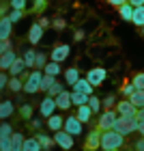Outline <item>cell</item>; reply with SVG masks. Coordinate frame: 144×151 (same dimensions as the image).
<instances>
[{"label": "cell", "mask_w": 144, "mask_h": 151, "mask_svg": "<svg viewBox=\"0 0 144 151\" xmlns=\"http://www.w3.org/2000/svg\"><path fill=\"white\" fill-rule=\"evenodd\" d=\"M125 138L127 136H123L116 129H106L101 132V151H118L125 145Z\"/></svg>", "instance_id": "1"}, {"label": "cell", "mask_w": 144, "mask_h": 151, "mask_svg": "<svg viewBox=\"0 0 144 151\" xmlns=\"http://www.w3.org/2000/svg\"><path fill=\"white\" fill-rule=\"evenodd\" d=\"M138 116H125V114H118V119H116V125L114 129L116 132H120L123 136H129V134H133V132H138Z\"/></svg>", "instance_id": "2"}, {"label": "cell", "mask_w": 144, "mask_h": 151, "mask_svg": "<svg viewBox=\"0 0 144 151\" xmlns=\"http://www.w3.org/2000/svg\"><path fill=\"white\" fill-rule=\"evenodd\" d=\"M41 80H43V69H32L28 73V78L24 80V93L35 95L41 91Z\"/></svg>", "instance_id": "3"}, {"label": "cell", "mask_w": 144, "mask_h": 151, "mask_svg": "<svg viewBox=\"0 0 144 151\" xmlns=\"http://www.w3.org/2000/svg\"><path fill=\"white\" fill-rule=\"evenodd\" d=\"M116 119H118V112L116 110H108L106 112H101L99 114V129H114V125H116Z\"/></svg>", "instance_id": "4"}, {"label": "cell", "mask_w": 144, "mask_h": 151, "mask_svg": "<svg viewBox=\"0 0 144 151\" xmlns=\"http://www.w3.org/2000/svg\"><path fill=\"white\" fill-rule=\"evenodd\" d=\"M73 138H75V136L69 134V132H65V129H58V132H54V142H56L60 149H65V151L73 149Z\"/></svg>", "instance_id": "5"}, {"label": "cell", "mask_w": 144, "mask_h": 151, "mask_svg": "<svg viewBox=\"0 0 144 151\" xmlns=\"http://www.w3.org/2000/svg\"><path fill=\"white\" fill-rule=\"evenodd\" d=\"M101 132H103V129H91V134L86 136V142H84V151L101 149Z\"/></svg>", "instance_id": "6"}, {"label": "cell", "mask_w": 144, "mask_h": 151, "mask_svg": "<svg viewBox=\"0 0 144 151\" xmlns=\"http://www.w3.org/2000/svg\"><path fill=\"white\" fill-rule=\"evenodd\" d=\"M56 108H58V106H56V97H52V95H45L43 101H41V106H39V114L47 119V116H52L54 112H56Z\"/></svg>", "instance_id": "7"}, {"label": "cell", "mask_w": 144, "mask_h": 151, "mask_svg": "<svg viewBox=\"0 0 144 151\" xmlns=\"http://www.w3.org/2000/svg\"><path fill=\"white\" fill-rule=\"evenodd\" d=\"M86 78H88V82H91L93 86H99V84H103V82H106L108 71L103 69V67H93V69L86 73Z\"/></svg>", "instance_id": "8"}, {"label": "cell", "mask_w": 144, "mask_h": 151, "mask_svg": "<svg viewBox=\"0 0 144 151\" xmlns=\"http://www.w3.org/2000/svg\"><path fill=\"white\" fill-rule=\"evenodd\" d=\"M69 54H71V47L67 45V43H60V45H54V50L50 54V60H56V63H63V60L69 58Z\"/></svg>", "instance_id": "9"}, {"label": "cell", "mask_w": 144, "mask_h": 151, "mask_svg": "<svg viewBox=\"0 0 144 151\" xmlns=\"http://www.w3.org/2000/svg\"><path fill=\"white\" fill-rule=\"evenodd\" d=\"M116 112L125 114V116H133L135 112H138V108L133 106V101L129 99V97H123L120 101H116Z\"/></svg>", "instance_id": "10"}, {"label": "cell", "mask_w": 144, "mask_h": 151, "mask_svg": "<svg viewBox=\"0 0 144 151\" xmlns=\"http://www.w3.org/2000/svg\"><path fill=\"white\" fill-rule=\"evenodd\" d=\"M82 125H84V123H82L78 116H67L65 119V132H69V134H73V136H80L82 134Z\"/></svg>", "instance_id": "11"}, {"label": "cell", "mask_w": 144, "mask_h": 151, "mask_svg": "<svg viewBox=\"0 0 144 151\" xmlns=\"http://www.w3.org/2000/svg\"><path fill=\"white\" fill-rule=\"evenodd\" d=\"M26 69H28V67H26L24 56H17V58H15V63H13V65H11V69H9V76H22V78L26 80V78H28Z\"/></svg>", "instance_id": "12"}, {"label": "cell", "mask_w": 144, "mask_h": 151, "mask_svg": "<svg viewBox=\"0 0 144 151\" xmlns=\"http://www.w3.org/2000/svg\"><path fill=\"white\" fill-rule=\"evenodd\" d=\"M43 32H45V28H43L39 22H35V24L30 26V30H28V41H30L32 45H37L39 41L43 39Z\"/></svg>", "instance_id": "13"}, {"label": "cell", "mask_w": 144, "mask_h": 151, "mask_svg": "<svg viewBox=\"0 0 144 151\" xmlns=\"http://www.w3.org/2000/svg\"><path fill=\"white\" fill-rule=\"evenodd\" d=\"M56 106H58V110H69V108H73L71 91H63L60 95H56Z\"/></svg>", "instance_id": "14"}, {"label": "cell", "mask_w": 144, "mask_h": 151, "mask_svg": "<svg viewBox=\"0 0 144 151\" xmlns=\"http://www.w3.org/2000/svg\"><path fill=\"white\" fill-rule=\"evenodd\" d=\"M15 58H17V54L13 52V50H6L4 54H0V69H2V71H9L11 65L15 63Z\"/></svg>", "instance_id": "15"}, {"label": "cell", "mask_w": 144, "mask_h": 151, "mask_svg": "<svg viewBox=\"0 0 144 151\" xmlns=\"http://www.w3.org/2000/svg\"><path fill=\"white\" fill-rule=\"evenodd\" d=\"M11 30H13V22H11L9 13H6L4 17H0V39H9Z\"/></svg>", "instance_id": "16"}, {"label": "cell", "mask_w": 144, "mask_h": 151, "mask_svg": "<svg viewBox=\"0 0 144 151\" xmlns=\"http://www.w3.org/2000/svg\"><path fill=\"white\" fill-rule=\"evenodd\" d=\"M93 114H95V112H93V108L88 106V104L75 108V116H78L82 123H91V116H93Z\"/></svg>", "instance_id": "17"}, {"label": "cell", "mask_w": 144, "mask_h": 151, "mask_svg": "<svg viewBox=\"0 0 144 151\" xmlns=\"http://www.w3.org/2000/svg\"><path fill=\"white\" fill-rule=\"evenodd\" d=\"M47 127H50V132L54 134V132H58V129H63L65 127V119L60 114H56L54 112L52 116H47Z\"/></svg>", "instance_id": "18"}, {"label": "cell", "mask_w": 144, "mask_h": 151, "mask_svg": "<svg viewBox=\"0 0 144 151\" xmlns=\"http://www.w3.org/2000/svg\"><path fill=\"white\" fill-rule=\"evenodd\" d=\"M71 88H73V91H82V93H86V95H93V88H95V86L88 82V78H80Z\"/></svg>", "instance_id": "19"}, {"label": "cell", "mask_w": 144, "mask_h": 151, "mask_svg": "<svg viewBox=\"0 0 144 151\" xmlns=\"http://www.w3.org/2000/svg\"><path fill=\"white\" fill-rule=\"evenodd\" d=\"M6 88L13 93H19V91H24V78L22 76H11L9 78V84H6Z\"/></svg>", "instance_id": "20"}, {"label": "cell", "mask_w": 144, "mask_h": 151, "mask_svg": "<svg viewBox=\"0 0 144 151\" xmlns=\"http://www.w3.org/2000/svg\"><path fill=\"white\" fill-rule=\"evenodd\" d=\"M15 112V108H13V101L11 99H4V101H0V119H9V116Z\"/></svg>", "instance_id": "21"}, {"label": "cell", "mask_w": 144, "mask_h": 151, "mask_svg": "<svg viewBox=\"0 0 144 151\" xmlns=\"http://www.w3.org/2000/svg\"><path fill=\"white\" fill-rule=\"evenodd\" d=\"M133 11H135V6H133L131 2H127V4L118 6V15L125 19V22H131V19H133Z\"/></svg>", "instance_id": "22"}, {"label": "cell", "mask_w": 144, "mask_h": 151, "mask_svg": "<svg viewBox=\"0 0 144 151\" xmlns=\"http://www.w3.org/2000/svg\"><path fill=\"white\" fill-rule=\"evenodd\" d=\"M88 97H91V95H86V93H82V91H71V101H73L75 108L88 104Z\"/></svg>", "instance_id": "23"}, {"label": "cell", "mask_w": 144, "mask_h": 151, "mask_svg": "<svg viewBox=\"0 0 144 151\" xmlns=\"http://www.w3.org/2000/svg\"><path fill=\"white\" fill-rule=\"evenodd\" d=\"M37 140L41 142V147H43V151H50L56 142H54V136H47V134H43V132H39L37 134Z\"/></svg>", "instance_id": "24"}, {"label": "cell", "mask_w": 144, "mask_h": 151, "mask_svg": "<svg viewBox=\"0 0 144 151\" xmlns=\"http://www.w3.org/2000/svg\"><path fill=\"white\" fill-rule=\"evenodd\" d=\"M80 78H82V76H80V69H78V67H69V69L65 71V80H67V84H71V86H73Z\"/></svg>", "instance_id": "25"}, {"label": "cell", "mask_w": 144, "mask_h": 151, "mask_svg": "<svg viewBox=\"0 0 144 151\" xmlns=\"http://www.w3.org/2000/svg\"><path fill=\"white\" fill-rule=\"evenodd\" d=\"M22 151H43V147H41V142L37 140V136H35V138H26L24 140Z\"/></svg>", "instance_id": "26"}, {"label": "cell", "mask_w": 144, "mask_h": 151, "mask_svg": "<svg viewBox=\"0 0 144 151\" xmlns=\"http://www.w3.org/2000/svg\"><path fill=\"white\" fill-rule=\"evenodd\" d=\"M24 60H26V67L35 69V63H37V50L35 47H28V50L24 52Z\"/></svg>", "instance_id": "27"}, {"label": "cell", "mask_w": 144, "mask_h": 151, "mask_svg": "<svg viewBox=\"0 0 144 151\" xmlns=\"http://www.w3.org/2000/svg\"><path fill=\"white\" fill-rule=\"evenodd\" d=\"M54 82H56V76H50V73H45V71H43V80H41V91L47 93V91L52 88Z\"/></svg>", "instance_id": "28"}, {"label": "cell", "mask_w": 144, "mask_h": 151, "mask_svg": "<svg viewBox=\"0 0 144 151\" xmlns=\"http://www.w3.org/2000/svg\"><path fill=\"white\" fill-rule=\"evenodd\" d=\"M129 99L133 101L135 108H144V88H135V93H133Z\"/></svg>", "instance_id": "29"}, {"label": "cell", "mask_w": 144, "mask_h": 151, "mask_svg": "<svg viewBox=\"0 0 144 151\" xmlns=\"http://www.w3.org/2000/svg\"><path fill=\"white\" fill-rule=\"evenodd\" d=\"M131 24H135V26H144V4L142 6H135V11H133V19H131Z\"/></svg>", "instance_id": "30"}, {"label": "cell", "mask_w": 144, "mask_h": 151, "mask_svg": "<svg viewBox=\"0 0 144 151\" xmlns=\"http://www.w3.org/2000/svg\"><path fill=\"white\" fill-rule=\"evenodd\" d=\"M43 71H45V73H50V76H58V73H63V69H60V63H56V60H50V63L43 67Z\"/></svg>", "instance_id": "31"}, {"label": "cell", "mask_w": 144, "mask_h": 151, "mask_svg": "<svg viewBox=\"0 0 144 151\" xmlns=\"http://www.w3.org/2000/svg\"><path fill=\"white\" fill-rule=\"evenodd\" d=\"M11 140H13V151H22V147H24V140H26L22 134H19V132H13Z\"/></svg>", "instance_id": "32"}, {"label": "cell", "mask_w": 144, "mask_h": 151, "mask_svg": "<svg viewBox=\"0 0 144 151\" xmlns=\"http://www.w3.org/2000/svg\"><path fill=\"white\" fill-rule=\"evenodd\" d=\"M24 15H26V11H22V9H11V11H9V17H11V22H13V24L22 22Z\"/></svg>", "instance_id": "33"}, {"label": "cell", "mask_w": 144, "mask_h": 151, "mask_svg": "<svg viewBox=\"0 0 144 151\" xmlns=\"http://www.w3.org/2000/svg\"><path fill=\"white\" fill-rule=\"evenodd\" d=\"M50 63V56L43 52H37V63H35V69H43V67Z\"/></svg>", "instance_id": "34"}, {"label": "cell", "mask_w": 144, "mask_h": 151, "mask_svg": "<svg viewBox=\"0 0 144 151\" xmlns=\"http://www.w3.org/2000/svg\"><path fill=\"white\" fill-rule=\"evenodd\" d=\"M120 93H123V97H131L135 93V84L133 82H125V84L120 86Z\"/></svg>", "instance_id": "35"}, {"label": "cell", "mask_w": 144, "mask_h": 151, "mask_svg": "<svg viewBox=\"0 0 144 151\" xmlns=\"http://www.w3.org/2000/svg\"><path fill=\"white\" fill-rule=\"evenodd\" d=\"M19 114H22L24 121H30V119H32V106H30V104H22V108H19Z\"/></svg>", "instance_id": "36"}, {"label": "cell", "mask_w": 144, "mask_h": 151, "mask_svg": "<svg viewBox=\"0 0 144 151\" xmlns=\"http://www.w3.org/2000/svg\"><path fill=\"white\" fill-rule=\"evenodd\" d=\"M88 106L93 108V112H99L103 104H101V99L97 97V95H91V97H88Z\"/></svg>", "instance_id": "37"}, {"label": "cell", "mask_w": 144, "mask_h": 151, "mask_svg": "<svg viewBox=\"0 0 144 151\" xmlns=\"http://www.w3.org/2000/svg\"><path fill=\"white\" fill-rule=\"evenodd\" d=\"M0 149H2V151H13L11 136H0Z\"/></svg>", "instance_id": "38"}, {"label": "cell", "mask_w": 144, "mask_h": 151, "mask_svg": "<svg viewBox=\"0 0 144 151\" xmlns=\"http://www.w3.org/2000/svg\"><path fill=\"white\" fill-rule=\"evenodd\" d=\"M63 91H65V84H60V82L56 80V82H54V84H52V88H50V91H47V95H52V97H56V95H60Z\"/></svg>", "instance_id": "39"}, {"label": "cell", "mask_w": 144, "mask_h": 151, "mask_svg": "<svg viewBox=\"0 0 144 151\" xmlns=\"http://www.w3.org/2000/svg\"><path fill=\"white\" fill-rule=\"evenodd\" d=\"M0 136H13V127H11V123H6V121L0 123Z\"/></svg>", "instance_id": "40"}, {"label": "cell", "mask_w": 144, "mask_h": 151, "mask_svg": "<svg viewBox=\"0 0 144 151\" xmlns=\"http://www.w3.org/2000/svg\"><path fill=\"white\" fill-rule=\"evenodd\" d=\"M101 104H103V108H116V97L114 95H108V97L101 99Z\"/></svg>", "instance_id": "41"}, {"label": "cell", "mask_w": 144, "mask_h": 151, "mask_svg": "<svg viewBox=\"0 0 144 151\" xmlns=\"http://www.w3.org/2000/svg\"><path fill=\"white\" fill-rule=\"evenodd\" d=\"M26 4H28V0H11V9H22V11H26Z\"/></svg>", "instance_id": "42"}, {"label": "cell", "mask_w": 144, "mask_h": 151, "mask_svg": "<svg viewBox=\"0 0 144 151\" xmlns=\"http://www.w3.org/2000/svg\"><path fill=\"white\" fill-rule=\"evenodd\" d=\"M9 78H11V76H6L2 69H0V91H4V88H6V84H9Z\"/></svg>", "instance_id": "43"}, {"label": "cell", "mask_w": 144, "mask_h": 151, "mask_svg": "<svg viewBox=\"0 0 144 151\" xmlns=\"http://www.w3.org/2000/svg\"><path fill=\"white\" fill-rule=\"evenodd\" d=\"M133 84H135V88H144V73H135L133 76Z\"/></svg>", "instance_id": "44"}, {"label": "cell", "mask_w": 144, "mask_h": 151, "mask_svg": "<svg viewBox=\"0 0 144 151\" xmlns=\"http://www.w3.org/2000/svg\"><path fill=\"white\" fill-rule=\"evenodd\" d=\"M52 26H54L56 30H63L65 26H67V22H65L63 17H56V19H52Z\"/></svg>", "instance_id": "45"}, {"label": "cell", "mask_w": 144, "mask_h": 151, "mask_svg": "<svg viewBox=\"0 0 144 151\" xmlns=\"http://www.w3.org/2000/svg\"><path fill=\"white\" fill-rule=\"evenodd\" d=\"M6 50H11V43H9V39H0V54H4Z\"/></svg>", "instance_id": "46"}, {"label": "cell", "mask_w": 144, "mask_h": 151, "mask_svg": "<svg viewBox=\"0 0 144 151\" xmlns=\"http://www.w3.org/2000/svg\"><path fill=\"white\" fill-rule=\"evenodd\" d=\"M133 149L135 151H144V136H140L138 140H133Z\"/></svg>", "instance_id": "47"}, {"label": "cell", "mask_w": 144, "mask_h": 151, "mask_svg": "<svg viewBox=\"0 0 144 151\" xmlns=\"http://www.w3.org/2000/svg\"><path fill=\"white\" fill-rule=\"evenodd\" d=\"M30 127H32V129H37V132H39V129L43 127V121H41V119H30Z\"/></svg>", "instance_id": "48"}, {"label": "cell", "mask_w": 144, "mask_h": 151, "mask_svg": "<svg viewBox=\"0 0 144 151\" xmlns=\"http://www.w3.org/2000/svg\"><path fill=\"white\" fill-rule=\"evenodd\" d=\"M129 0H108V4H112V6H116V9H118V6H123V4H127Z\"/></svg>", "instance_id": "49"}, {"label": "cell", "mask_w": 144, "mask_h": 151, "mask_svg": "<svg viewBox=\"0 0 144 151\" xmlns=\"http://www.w3.org/2000/svg\"><path fill=\"white\" fill-rule=\"evenodd\" d=\"M32 9H35V11H41V9H45V0H35Z\"/></svg>", "instance_id": "50"}, {"label": "cell", "mask_w": 144, "mask_h": 151, "mask_svg": "<svg viewBox=\"0 0 144 151\" xmlns=\"http://www.w3.org/2000/svg\"><path fill=\"white\" fill-rule=\"evenodd\" d=\"M73 37H75L73 41H84V37H86V32H84V30H75V35H73Z\"/></svg>", "instance_id": "51"}, {"label": "cell", "mask_w": 144, "mask_h": 151, "mask_svg": "<svg viewBox=\"0 0 144 151\" xmlns=\"http://www.w3.org/2000/svg\"><path fill=\"white\" fill-rule=\"evenodd\" d=\"M39 24L43 26V28H47V26L52 24V19H47V17H41V19H39Z\"/></svg>", "instance_id": "52"}, {"label": "cell", "mask_w": 144, "mask_h": 151, "mask_svg": "<svg viewBox=\"0 0 144 151\" xmlns=\"http://www.w3.org/2000/svg\"><path fill=\"white\" fill-rule=\"evenodd\" d=\"M138 121H140V119H138ZM138 132H140V136H144V119L138 123Z\"/></svg>", "instance_id": "53"}, {"label": "cell", "mask_w": 144, "mask_h": 151, "mask_svg": "<svg viewBox=\"0 0 144 151\" xmlns=\"http://www.w3.org/2000/svg\"><path fill=\"white\" fill-rule=\"evenodd\" d=\"M135 116H138V119L142 121V119H144V108H138V112H135Z\"/></svg>", "instance_id": "54"}, {"label": "cell", "mask_w": 144, "mask_h": 151, "mask_svg": "<svg viewBox=\"0 0 144 151\" xmlns=\"http://www.w3.org/2000/svg\"><path fill=\"white\" fill-rule=\"evenodd\" d=\"M129 2H131L133 6H142V4H144V0H129Z\"/></svg>", "instance_id": "55"}, {"label": "cell", "mask_w": 144, "mask_h": 151, "mask_svg": "<svg viewBox=\"0 0 144 151\" xmlns=\"http://www.w3.org/2000/svg\"><path fill=\"white\" fill-rule=\"evenodd\" d=\"M6 15V9H4V6H0V17H4Z\"/></svg>", "instance_id": "56"}, {"label": "cell", "mask_w": 144, "mask_h": 151, "mask_svg": "<svg viewBox=\"0 0 144 151\" xmlns=\"http://www.w3.org/2000/svg\"><path fill=\"white\" fill-rule=\"evenodd\" d=\"M142 35H144V26H142Z\"/></svg>", "instance_id": "57"}, {"label": "cell", "mask_w": 144, "mask_h": 151, "mask_svg": "<svg viewBox=\"0 0 144 151\" xmlns=\"http://www.w3.org/2000/svg\"><path fill=\"white\" fill-rule=\"evenodd\" d=\"M4 2H11V0H4Z\"/></svg>", "instance_id": "58"}, {"label": "cell", "mask_w": 144, "mask_h": 151, "mask_svg": "<svg viewBox=\"0 0 144 151\" xmlns=\"http://www.w3.org/2000/svg\"><path fill=\"white\" fill-rule=\"evenodd\" d=\"M129 151H135V149H129Z\"/></svg>", "instance_id": "59"}, {"label": "cell", "mask_w": 144, "mask_h": 151, "mask_svg": "<svg viewBox=\"0 0 144 151\" xmlns=\"http://www.w3.org/2000/svg\"><path fill=\"white\" fill-rule=\"evenodd\" d=\"M0 151H2V149H0Z\"/></svg>", "instance_id": "60"}]
</instances>
